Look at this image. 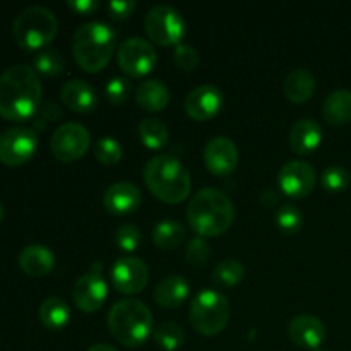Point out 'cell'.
Returning <instances> with one entry per match:
<instances>
[{
	"label": "cell",
	"mask_w": 351,
	"mask_h": 351,
	"mask_svg": "<svg viewBox=\"0 0 351 351\" xmlns=\"http://www.w3.org/2000/svg\"><path fill=\"white\" fill-rule=\"evenodd\" d=\"M324 119L332 125H345L351 120V91L336 89L329 93L322 105Z\"/></svg>",
	"instance_id": "25"
},
{
	"label": "cell",
	"mask_w": 351,
	"mask_h": 351,
	"mask_svg": "<svg viewBox=\"0 0 351 351\" xmlns=\"http://www.w3.org/2000/svg\"><path fill=\"white\" fill-rule=\"evenodd\" d=\"M38 136L33 127L14 125L0 134V161L7 167H21L33 158Z\"/></svg>",
	"instance_id": "9"
},
{
	"label": "cell",
	"mask_w": 351,
	"mask_h": 351,
	"mask_svg": "<svg viewBox=\"0 0 351 351\" xmlns=\"http://www.w3.org/2000/svg\"><path fill=\"white\" fill-rule=\"evenodd\" d=\"M147 189L168 204L182 202L191 194V173L180 160L170 154H156L144 167Z\"/></svg>",
	"instance_id": "3"
},
{
	"label": "cell",
	"mask_w": 351,
	"mask_h": 351,
	"mask_svg": "<svg viewBox=\"0 0 351 351\" xmlns=\"http://www.w3.org/2000/svg\"><path fill=\"white\" fill-rule=\"evenodd\" d=\"M173 60L182 71H194L199 65V53L192 45L178 43L173 51Z\"/></svg>",
	"instance_id": "38"
},
{
	"label": "cell",
	"mask_w": 351,
	"mask_h": 351,
	"mask_svg": "<svg viewBox=\"0 0 351 351\" xmlns=\"http://www.w3.org/2000/svg\"><path fill=\"white\" fill-rule=\"evenodd\" d=\"M89 144H91L89 130L82 123L72 120V122L60 123L53 130L50 149L57 160L69 163V161H75L84 156L86 151L89 149Z\"/></svg>",
	"instance_id": "10"
},
{
	"label": "cell",
	"mask_w": 351,
	"mask_h": 351,
	"mask_svg": "<svg viewBox=\"0 0 351 351\" xmlns=\"http://www.w3.org/2000/svg\"><path fill=\"white\" fill-rule=\"evenodd\" d=\"M283 91L290 101L304 103L314 95L315 77L308 69L297 67L291 69L283 81Z\"/></svg>",
	"instance_id": "23"
},
{
	"label": "cell",
	"mask_w": 351,
	"mask_h": 351,
	"mask_svg": "<svg viewBox=\"0 0 351 351\" xmlns=\"http://www.w3.org/2000/svg\"><path fill=\"white\" fill-rule=\"evenodd\" d=\"M123 154V147L115 137L101 136L95 143V156L103 165H115Z\"/></svg>",
	"instance_id": "32"
},
{
	"label": "cell",
	"mask_w": 351,
	"mask_h": 351,
	"mask_svg": "<svg viewBox=\"0 0 351 351\" xmlns=\"http://www.w3.org/2000/svg\"><path fill=\"white\" fill-rule=\"evenodd\" d=\"M117 34L103 21H88L74 33L72 53L75 62L88 72H98L105 67L115 50Z\"/></svg>",
	"instance_id": "4"
},
{
	"label": "cell",
	"mask_w": 351,
	"mask_h": 351,
	"mask_svg": "<svg viewBox=\"0 0 351 351\" xmlns=\"http://www.w3.org/2000/svg\"><path fill=\"white\" fill-rule=\"evenodd\" d=\"M98 0H69V7L79 14H89L98 9Z\"/></svg>",
	"instance_id": "41"
},
{
	"label": "cell",
	"mask_w": 351,
	"mask_h": 351,
	"mask_svg": "<svg viewBox=\"0 0 351 351\" xmlns=\"http://www.w3.org/2000/svg\"><path fill=\"white\" fill-rule=\"evenodd\" d=\"M141 191L132 182H115L103 194V206L113 215H129L141 204Z\"/></svg>",
	"instance_id": "18"
},
{
	"label": "cell",
	"mask_w": 351,
	"mask_h": 351,
	"mask_svg": "<svg viewBox=\"0 0 351 351\" xmlns=\"http://www.w3.org/2000/svg\"><path fill=\"white\" fill-rule=\"evenodd\" d=\"M60 99L74 112H89L96 106V91L84 79H69L60 89Z\"/></svg>",
	"instance_id": "20"
},
{
	"label": "cell",
	"mask_w": 351,
	"mask_h": 351,
	"mask_svg": "<svg viewBox=\"0 0 351 351\" xmlns=\"http://www.w3.org/2000/svg\"><path fill=\"white\" fill-rule=\"evenodd\" d=\"M154 341L158 343V346L167 351H175L180 348L185 341V332L182 329V326H178L177 322L165 321L161 324H158L153 329Z\"/></svg>",
	"instance_id": "29"
},
{
	"label": "cell",
	"mask_w": 351,
	"mask_h": 351,
	"mask_svg": "<svg viewBox=\"0 0 351 351\" xmlns=\"http://www.w3.org/2000/svg\"><path fill=\"white\" fill-rule=\"evenodd\" d=\"M158 53L153 43L146 38L129 36L117 50V62L120 69L130 75H144L156 65Z\"/></svg>",
	"instance_id": "11"
},
{
	"label": "cell",
	"mask_w": 351,
	"mask_h": 351,
	"mask_svg": "<svg viewBox=\"0 0 351 351\" xmlns=\"http://www.w3.org/2000/svg\"><path fill=\"white\" fill-rule=\"evenodd\" d=\"M141 240H143V233H141L139 226H136L134 223H122L117 228L115 242L122 250L132 252L141 245Z\"/></svg>",
	"instance_id": "35"
},
{
	"label": "cell",
	"mask_w": 351,
	"mask_h": 351,
	"mask_svg": "<svg viewBox=\"0 0 351 351\" xmlns=\"http://www.w3.org/2000/svg\"><path fill=\"white\" fill-rule=\"evenodd\" d=\"M185 240V228L177 219H161L153 228V242L161 249H175Z\"/></svg>",
	"instance_id": "27"
},
{
	"label": "cell",
	"mask_w": 351,
	"mask_h": 351,
	"mask_svg": "<svg viewBox=\"0 0 351 351\" xmlns=\"http://www.w3.org/2000/svg\"><path fill=\"white\" fill-rule=\"evenodd\" d=\"M211 256V245L204 237H194L189 242L187 250H185V257H187L189 264L192 266H204Z\"/></svg>",
	"instance_id": "36"
},
{
	"label": "cell",
	"mask_w": 351,
	"mask_h": 351,
	"mask_svg": "<svg viewBox=\"0 0 351 351\" xmlns=\"http://www.w3.org/2000/svg\"><path fill=\"white\" fill-rule=\"evenodd\" d=\"M149 281V267L143 259L134 256L120 257L112 267V283L122 293H137Z\"/></svg>",
	"instance_id": "14"
},
{
	"label": "cell",
	"mask_w": 351,
	"mask_h": 351,
	"mask_svg": "<svg viewBox=\"0 0 351 351\" xmlns=\"http://www.w3.org/2000/svg\"><path fill=\"white\" fill-rule=\"evenodd\" d=\"M147 36L160 45H178L185 34V19L180 10L168 3H156L144 17Z\"/></svg>",
	"instance_id": "8"
},
{
	"label": "cell",
	"mask_w": 351,
	"mask_h": 351,
	"mask_svg": "<svg viewBox=\"0 0 351 351\" xmlns=\"http://www.w3.org/2000/svg\"><path fill=\"white\" fill-rule=\"evenodd\" d=\"M53 266L55 254L43 243H29L19 252V267L27 276H47Z\"/></svg>",
	"instance_id": "19"
},
{
	"label": "cell",
	"mask_w": 351,
	"mask_h": 351,
	"mask_svg": "<svg viewBox=\"0 0 351 351\" xmlns=\"http://www.w3.org/2000/svg\"><path fill=\"white\" fill-rule=\"evenodd\" d=\"M40 314L41 322L47 326L51 331H58L64 326H67L69 319H71V307L67 302L60 297H48L41 302L40 305Z\"/></svg>",
	"instance_id": "26"
},
{
	"label": "cell",
	"mask_w": 351,
	"mask_h": 351,
	"mask_svg": "<svg viewBox=\"0 0 351 351\" xmlns=\"http://www.w3.org/2000/svg\"><path fill=\"white\" fill-rule=\"evenodd\" d=\"M314 351H324V350H314Z\"/></svg>",
	"instance_id": "45"
},
{
	"label": "cell",
	"mask_w": 351,
	"mask_h": 351,
	"mask_svg": "<svg viewBox=\"0 0 351 351\" xmlns=\"http://www.w3.org/2000/svg\"><path fill=\"white\" fill-rule=\"evenodd\" d=\"M223 106V93L215 84H199L185 98V112L195 120L215 117Z\"/></svg>",
	"instance_id": "16"
},
{
	"label": "cell",
	"mask_w": 351,
	"mask_h": 351,
	"mask_svg": "<svg viewBox=\"0 0 351 351\" xmlns=\"http://www.w3.org/2000/svg\"><path fill=\"white\" fill-rule=\"evenodd\" d=\"M41 81L34 67L10 65L0 74V115L12 122L27 120L41 108Z\"/></svg>",
	"instance_id": "1"
},
{
	"label": "cell",
	"mask_w": 351,
	"mask_h": 351,
	"mask_svg": "<svg viewBox=\"0 0 351 351\" xmlns=\"http://www.w3.org/2000/svg\"><path fill=\"white\" fill-rule=\"evenodd\" d=\"M136 9V0H112L108 2V10L113 17H127Z\"/></svg>",
	"instance_id": "40"
},
{
	"label": "cell",
	"mask_w": 351,
	"mask_h": 351,
	"mask_svg": "<svg viewBox=\"0 0 351 351\" xmlns=\"http://www.w3.org/2000/svg\"><path fill=\"white\" fill-rule=\"evenodd\" d=\"M230 302L218 290H202L194 297L189 311L192 328L204 336L218 335L230 321Z\"/></svg>",
	"instance_id": "7"
},
{
	"label": "cell",
	"mask_w": 351,
	"mask_h": 351,
	"mask_svg": "<svg viewBox=\"0 0 351 351\" xmlns=\"http://www.w3.org/2000/svg\"><path fill=\"white\" fill-rule=\"evenodd\" d=\"M189 293H191V283L187 281V278L180 276V274H170L156 285L154 300L163 307L173 308L187 300Z\"/></svg>",
	"instance_id": "22"
},
{
	"label": "cell",
	"mask_w": 351,
	"mask_h": 351,
	"mask_svg": "<svg viewBox=\"0 0 351 351\" xmlns=\"http://www.w3.org/2000/svg\"><path fill=\"white\" fill-rule=\"evenodd\" d=\"M235 218V208L228 195L216 187H204L192 195L187 206V219L199 237L225 233Z\"/></svg>",
	"instance_id": "2"
},
{
	"label": "cell",
	"mask_w": 351,
	"mask_h": 351,
	"mask_svg": "<svg viewBox=\"0 0 351 351\" xmlns=\"http://www.w3.org/2000/svg\"><path fill=\"white\" fill-rule=\"evenodd\" d=\"M3 218V209H2V204H0V221H2Z\"/></svg>",
	"instance_id": "44"
},
{
	"label": "cell",
	"mask_w": 351,
	"mask_h": 351,
	"mask_svg": "<svg viewBox=\"0 0 351 351\" xmlns=\"http://www.w3.org/2000/svg\"><path fill=\"white\" fill-rule=\"evenodd\" d=\"M278 201H280V195H278L276 189H266V191L261 194V202H263V206H266V208H273L274 204H278Z\"/></svg>",
	"instance_id": "42"
},
{
	"label": "cell",
	"mask_w": 351,
	"mask_h": 351,
	"mask_svg": "<svg viewBox=\"0 0 351 351\" xmlns=\"http://www.w3.org/2000/svg\"><path fill=\"white\" fill-rule=\"evenodd\" d=\"M33 65L34 71L40 72V74L58 75L64 72L65 62L64 57L60 55V51L53 50V48H48V50H41L34 55Z\"/></svg>",
	"instance_id": "31"
},
{
	"label": "cell",
	"mask_w": 351,
	"mask_h": 351,
	"mask_svg": "<svg viewBox=\"0 0 351 351\" xmlns=\"http://www.w3.org/2000/svg\"><path fill=\"white\" fill-rule=\"evenodd\" d=\"M288 335L295 345L308 350H319L326 341V326L312 314H298L288 324Z\"/></svg>",
	"instance_id": "17"
},
{
	"label": "cell",
	"mask_w": 351,
	"mask_h": 351,
	"mask_svg": "<svg viewBox=\"0 0 351 351\" xmlns=\"http://www.w3.org/2000/svg\"><path fill=\"white\" fill-rule=\"evenodd\" d=\"M276 223L285 233H295L302 228L304 223V215L300 209L291 202L281 204L276 211Z\"/></svg>",
	"instance_id": "33"
},
{
	"label": "cell",
	"mask_w": 351,
	"mask_h": 351,
	"mask_svg": "<svg viewBox=\"0 0 351 351\" xmlns=\"http://www.w3.org/2000/svg\"><path fill=\"white\" fill-rule=\"evenodd\" d=\"M108 329L113 338L125 346H139L153 332V314L144 302L122 298L108 312Z\"/></svg>",
	"instance_id": "5"
},
{
	"label": "cell",
	"mask_w": 351,
	"mask_h": 351,
	"mask_svg": "<svg viewBox=\"0 0 351 351\" xmlns=\"http://www.w3.org/2000/svg\"><path fill=\"white\" fill-rule=\"evenodd\" d=\"M322 129L317 120L300 119L290 130V146L295 153H312L321 144Z\"/></svg>",
	"instance_id": "21"
},
{
	"label": "cell",
	"mask_w": 351,
	"mask_h": 351,
	"mask_svg": "<svg viewBox=\"0 0 351 351\" xmlns=\"http://www.w3.org/2000/svg\"><path fill=\"white\" fill-rule=\"evenodd\" d=\"M136 101L147 112H161L170 101V91L160 79H146L136 88Z\"/></svg>",
	"instance_id": "24"
},
{
	"label": "cell",
	"mask_w": 351,
	"mask_h": 351,
	"mask_svg": "<svg viewBox=\"0 0 351 351\" xmlns=\"http://www.w3.org/2000/svg\"><path fill=\"white\" fill-rule=\"evenodd\" d=\"M58 29L57 16L48 7L29 5L21 10L12 24L17 45L26 50H40L50 43Z\"/></svg>",
	"instance_id": "6"
},
{
	"label": "cell",
	"mask_w": 351,
	"mask_h": 351,
	"mask_svg": "<svg viewBox=\"0 0 351 351\" xmlns=\"http://www.w3.org/2000/svg\"><path fill=\"white\" fill-rule=\"evenodd\" d=\"M204 163L213 173L226 175L239 163V147L230 137L215 136L204 146Z\"/></svg>",
	"instance_id": "15"
},
{
	"label": "cell",
	"mask_w": 351,
	"mask_h": 351,
	"mask_svg": "<svg viewBox=\"0 0 351 351\" xmlns=\"http://www.w3.org/2000/svg\"><path fill=\"white\" fill-rule=\"evenodd\" d=\"M103 264L96 261L91 266V271L77 278L72 288V298L77 308L84 312H95L105 304L108 297V285L101 274Z\"/></svg>",
	"instance_id": "12"
},
{
	"label": "cell",
	"mask_w": 351,
	"mask_h": 351,
	"mask_svg": "<svg viewBox=\"0 0 351 351\" xmlns=\"http://www.w3.org/2000/svg\"><path fill=\"white\" fill-rule=\"evenodd\" d=\"M137 132H139L141 141L151 149H160L168 141L167 123L156 117H146V119L141 120Z\"/></svg>",
	"instance_id": "28"
},
{
	"label": "cell",
	"mask_w": 351,
	"mask_h": 351,
	"mask_svg": "<svg viewBox=\"0 0 351 351\" xmlns=\"http://www.w3.org/2000/svg\"><path fill=\"white\" fill-rule=\"evenodd\" d=\"M88 351H119V350L112 345H106V343H98V345L89 346Z\"/></svg>",
	"instance_id": "43"
},
{
	"label": "cell",
	"mask_w": 351,
	"mask_h": 351,
	"mask_svg": "<svg viewBox=\"0 0 351 351\" xmlns=\"http://www.w3.org/2000/svg\"><path fill=\"white\" fill-rule=\"evenodd\" d=\"M130 89H132V86H130L129 79L123 77V75H113V77L106 82L105 95L112 103H122L129 98Z\"/></svg>",
	"instance_id": "37"
},
{
	"label": "cell",
	"mask_w": 351,
	"mask_h": 351,
	"mask_svg": "<svg viewBox=\"0 0 351 351\" xmlns=\"http://www.w3.org/2000/svg\"><path fill=\"white\" fill-rule=\"evenodd\" d=\"M62 115V108L57 101L53 99H48L45 105H41V108L38 110V119L34 120V127L33 129H43L48 122H53V120L60 119Z\"/></svg>",
	"instance_id": "39"
},
{
	"label": "cell",
	"mask_w": 351,
	"mask_h": 351,
	"mask_svg": "<svg viewBox=\"0 0 351 351\" xmlns=\"http://www.w3.org/2000/svg\"><path fill=\"white\" fill-rule=\"evenodd\" d=\"M317 180L314 167L308 161L291 160L281 167L278 173V184L281 191L291 197H305L312 192Z\"/></svg>",
	"instance_id": "13"
},
{
	"label": "cell",
	"mask_w": 351,
	"mask_h": 351,
	"mask_svg": "<svg viewBox=\"0 0 351 351\" xmlns=\"http://www.w3.org/2000/svg\"><path fill=\"white\" fill-rule=\"evenodd\" d=\"M243 276H245V266L237 259L221 261L213 271L215 281L223 287H233V285L240 283Z\"/></svg>",
	"instance_id": "30"
},
{
	"label": "cell",
	"mask_w": 351,
	"mask_h": 351,
	"mask_svg": "<svg viewBox=\"0 0 351 351\" xmlns=\"http://www.w3.org/2000/svg\"><path fill=\"white\" fill-rule=\"evenodd\" d=\"M321 182L326 191L341 192L350 185L351 175L346 168L339 167V165H331V167H328L322 171Z\"/></svg>",
	"instance_id": "34"
}]
</instances>
